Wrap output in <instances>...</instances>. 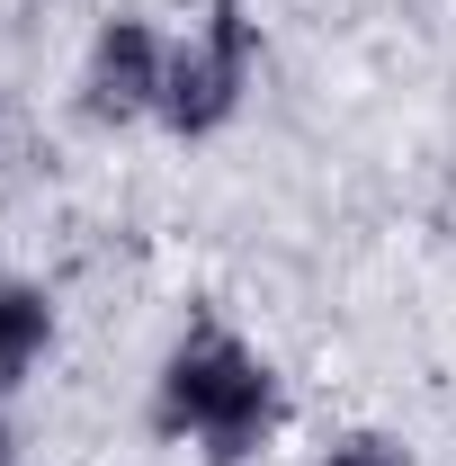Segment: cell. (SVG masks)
<instances>
[{"label": "cell", "mask_w": 456, "mask_h": 466, "mask_svg": "<svg viewBox=\"0 0 456 466\" xmlns=\"http://www.w3.org/2000/svg\"><path fill=\"white\" fill-rule=\"evenodd\" d=\"M278 421H286L278 368L242 341L233 323L197 314L162 350V368H153V431L162 440H188L206 466H242Z\"/></svg>", "instance_id": "1"}, {"label": "cell", "mask_w": 456, "mask_h": 466, "mask_svg": "<svg viewBox=\"0 0 456 466\" xmlns=\"http://www.w3.org/2000/svg\"><path fill=\"white\" fill-rule=\"evenodd\" d=\"M251 72H260V18L251 0H206L197 27L171 46V81H162V126L179 144H206L224 135L242 99H251Z\"/></svg>", "instance_id": "2"}, {"label": "cell", "mask_w": 456, "mask_h": 466, "mask_svg": "<svg viewBox=\"0 0 456 466\" xmlns=\"http://www.w3.org/2000/svg\"><path fill=\"white\" fill-rule=\"evenodd\" d=\"M162 81H171V36L134 9L99 18V36L81 55V116L90 126H144V116H162Z\"/></svg>", "instance_id": "3"}, {"label": "cell", "mask_w": 456, "mask_h": 466, "mask_svg": "<svg viewBox=\"0 0 456 466\" xmlns=\"http://www.w3.org/2000/svg\"><path fill=\"white\" fill-rule=\"evenodd\" d=\"M45 350H55V296L36 279H0V404L45 368Z\"/></svg>", "instance_id": "4"}, {"label": "cell", "mask_w": 456, "mask_h": 466, "mask_svg": "<svg viewBox=\"0 0 456 466\" xmlns=\"http://www.w3.org/2000/svg\"><path fill=\"white\" fill-rule=\"evenodd\" d=\"M313 466H411V449H402L394 431H349V440H332Z\"/></svg>", "instance_id": "5"}, {"label": "cell", "mask_w": 456, "mask_h": 466, "mask_svg": "<svg viewBox=\"0 0 456 466\" xmlns=\"http://www.w3.org/2000/svg\"><path fill=\"white\" fill-rule=\"evenodd\" d=\"M0 466H18V440H9V421H0Z\"/></svg>", "instance_id": "6"}]
</instances>
